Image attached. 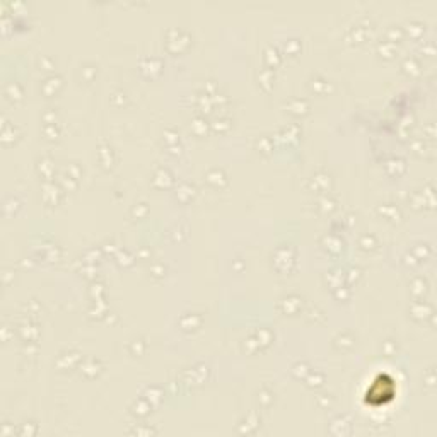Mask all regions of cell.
Wrapping results in <instances>:
<instances>
[{"label":"cell","mask_w":437,"mask_h":437,"mask_svg":"<svg viewBox=\"0 0 437 437\" xmlns=\"http://www.w3.org/2000/svg\"><path fill=\"white\" fill-rule=\"evenodd\" d=\"M366 396H367L366 398L367 403H371L374 398H378V401H376L374 406L388 403V401L393 400V396H395V381L389 378V376H384V374L378 376V378L374 379V383L371 384V388L367 389Z\"/></svg>","instance_id":"cell-1"}]
</instances>
